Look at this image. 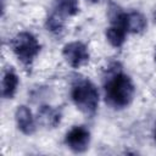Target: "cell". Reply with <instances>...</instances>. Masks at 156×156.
<instances>
[{"instance_id": "obj_1", "label": "cell", "mask_w": 156, "mask_h": 156, "mask_svg": "<svg viewBox=\"0 0 156 156\" xmlns=\"http://www.w3.org/2000/svg\"><path fill=\"white\" fill-rule=\"evenodd\" d=\"M105 100L111 107L119 110L130 105L135 88L129 76H127L121 67L115 63L107 69L104 83Z\"/></svg>"}, {"instance_id": "obj_2", "label": "cell", "mask_w": 156, "mask_h": 156, "mask_svg": "<svg viewBox=\"0 0 156 156\" xmlns=\"http://www.w3.org/2000/svg\"><path fill=\"white\" fill-rule=\"evenodd\" d=\"M71 98L76 107L87 116H94L99 106V91L94 83L85 77H74Z\"/></svg>"}, {"instance_id": "obj_3", "label": "cell", "mask_w": 156, "mask_h": 156, "mask_svg": "<svg viewBox=\"0 0 156 156\" xmlns=\"http://www.w3.org/2000/svg\"><path fill=\"white\" fill-rule=\"evenodd\" d=\"M11 49L18 61L23 66L29 67L40 51V44L32 33L21 32L11 40Z\"/></svg>"}, {"instance_id": "obj_4", "label": "cell", "mask_w": 156, "mask_h": 156, "mask_svg": "<svg viewBox=\"0 0 156 156\" xmlns=\"http://www.w3.org/2000/svg\"><path fill=\"white\" fill-rule=\"evenodd\" d=\"M62 56L65 61L73 68H79L88 63L89 50L82 41H71L62 49Z\"/></svg>"}, {"instance_id": "obj_5", "label": "cell", "mask_w": 156, "mask_h": 156, "mask_svg": "<svg viewBox=\"0 0 156 156\" xmlns=\"http://www.w3.org/2000/svg\"><path fill=\"white\" fill-rule=\"evenodd\" d=\"M65 143L67 147L73 152H84L89 147L90 132L84 126H74L66 133Z\"/></svg>"}, {"instance_id": "obj_6", "label": "cell", "mask_w": 156, "mask_h": 156, "mask_svg": "<svg viewBox=\"0 0 156 156\" xmlns=\"http://www.w3.org/2000/svg\"><path fill=\"white\" fill-rule=\"evenodd\" d=\"M15 119H16V124L17 128L26 135H30L35 132V119L32 115V111L24 106L21 105L17 107L16 113H15Z\"/></svg>"}, {"instance_id": "obj_7", "label": "cell", "mask_w": 156, "mask_h": 156, "mask_svg": "<svg viewBox=\"0 0 156 156\" xmlns=\"http://www.w3.org/2000/svg\"><path fill=\"white\" fill-rule=\"evenodd\" d=\"M78 11H79L78 0H55L51 13L66 21V18L77 15Z\"/></svg>"}, {"instance_id": "obj_8", "label": "cell", "mask_w": 156, "mask_h": 156, "mask_svg": "<svg viewBox=\"0 0 156 156\" xmlns=\"http://www.w3.org/2000/svg\"><path fill=\"white\" fill-rule=\"evenodd\" d=\"M18 77L16 72L12 69V67H9L5 69L2 74V80H1V95L5 99H12L13 95L17 91L18 87Z\"/></svg>"}, {"instance_id": "obj_9", "label": "cell", "mask_w": 156, "mask_h": 156, "mask_svg": "<svg viewBox=\"0 0 156 156\" xmlns=\"http://www.w3.org/2000/svg\"><path fill=\"white\" fill-rule=\"evenodd\" d=\"M127 34L128 32L126 28L122 24L115 22L111 23V26L106 29V39L113 48H121L126 41Z\"/></svg>"}, {"instance_id": "obj_10", "label": "cell", "mask_w": 156, "mask_h": 156, "mask_svg": "<svg viewBox=\"0 0 156 156\" xmlns=\"http://www.w3.org/2000/svg\"><path fill=\"white\" fill-rule=\"evenodd\" d=\"M39 117L44 122V124L49 127H56L60 123L61 119V113L57 108H54L51 106H41L39 111Z\"/></svg>"}, {"instance_id": "obj_11", "label": "cell", "mask_w": 156, "mask_h": 156, "mask_svg": "<svg viewBox=\"0 0 156 156\" xmlns=\"http://www.w3.org/2000/svg\"><path fill=\"white\" fill-rule=\"evenodd\" d=\"M45 26H46V29L49 32H51L52 34H61L63 28H65V21L58 18L56 15L54 13H50L46 18V22H45Z\"/></svg>"}, {"instance_id": "obj_12", "label": "cell", "mask_w": 156, "mask_h": 156, "mask_svg": "<svg viewBox=\"0 0 156 156\" xmlns=\"http://www.w3.org/2000/svg\"><path fill=\"white\" fill-rule=\"evenodd\" d=\"M88 1H90V2H93V4H96V2H100L101 0H88Z\"/></svg>"}, {"instance_id": "obj_13", "label": "cell", "mask_w": 156, "mask_h": 156, "mask_svg": "<svg viewBox=\"0 0 156 156\" xmlns=\"http://www.w3.org/2000/svg\"><path fill=\"white\" fill-rule=\"evenodd\" d=\"M155 141H156V129H155Z\"/></svg>"}, {"instance_id": "obj_14", "label": "cell", "mask_w": 156, "mask_h": 156, "mask_svg": "<svg viewBox=\"0 0 156 156\" xmlns=\"http://www.w3.org/2000/svg\"><path fill=\"white\" fill-rule=\"evenodd\" d=\"M155 57H156V56H155Z\"/></svg>"}]
</instances>
